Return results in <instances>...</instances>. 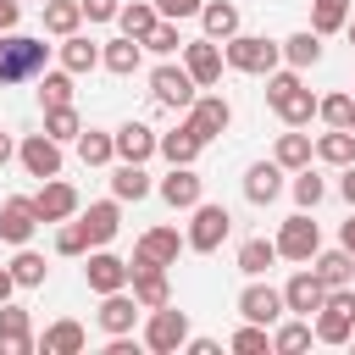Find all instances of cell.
Segmentation results:
<instances>
[{
  "instance_id": "1",
  "label": "cell",
  "mask_w": 355,
  "mask_h": 355,
  "mask_svg": "<svg viewBox=\"0 0 355 355\" xmlns=\"http://www.w3.org/2000/svg\"><path fill=\"white\" fill-rule=\"evenodd\" d=\"M44 61H50V44L44 39H33V33H0V89L39 78Z\"/></svg>"
},
{
  "instance_id": "2",
  "label": "cell",
  "mask_w": 355,
  "mask_h": 355,
  "mask_svg": "<svg viewBox=\"0 0 355 355\" xmlns=\"http://www.w3.org/2000/svg\"><path fill=\"white\" fill-rule=\"evenodd\" d=\"M222 55H227V67H233V72L266 78V72H277L283 44H272V39H261V33H233V39H222Z\"/></svg>"
},
{
  "instance_id": "3",
  "label": "cell",
  "mask_w": 355,
  "mask_h": 355,
  "mask_svg": "<svg viewBox=\"0 0 355 355\" xmlns=\"http://www.w3.org/2000/svg\"><path fill=\"white\" fill-rule=\"evenodd\" d=\"M355 338V283L327 288V305L316 311V344H349Z\"/></svg>"
},
{
  "instance_id": "4",
  "label": "cell",
  "mask_w": 355,
  "mask_h": 355,
  "mask_svg": "<svg viewBox=\"0 0 355 355\" xmlns=\"http://www.w3.org/2000/svg\"><path fill=\"white\" fill-rule=\"evenodd\" d=\"M227 233H233V216H227V205H211V200H200L194 205V216H189V250L194 255H211V250H222L227 244Z\"/></svg>"
},
{
  "instance_id": "5",
  "label": "cell",
  "mask_w": 355,
  "mask_h": 355,
  "mask_svg": "<svg viewBox=\"0 0 355 355\" xmlns=\"http://www.w3.org/2000/svg\"><path fill=\"white\" fill-rule=\"evenodd\" d=\"M150 94H155V105H166V111H189V105L200 100V83L189 78V67L161 61V67L150 72Z\"/></svg>"
},
{
  "instance_id": "6",
  "label": "cell",
  "mask_w": 355,
  "mask_h": 355,
  "mask_svg": "<svg viewBox=\"0 0 355 355\" xmlns=\"http://www.w3.org/2000/svg\"><path fill=\"white\" fill-rule=\"evenodd\" d=\"M183 344H189V311H178V305L150 311V322H144V349H155V355H178Z\"/></svg>"
},
{
  "instance_id": "7",
  "label": "cell",
  "mask_w": 355,
  "mask_h": 355,
  "mask_svg": "<svg viewBox=\"0 0 355 355\" xmlns=\"http://www.w3.org/2000/svg\"><path fill=\"white\" fill-rule=\"evenodd\" d=\"M316 250H322V227L311 222V211H294V216H288V222L277 227V255H283V261H300V266H305V261H311Z\"/></svg>"
},
{
  "instance_id": "8",
  "label": "cell",
  "mask_w": 355,
  "mask_h": 355,
  "mask_svg": "<svg viewBox=\"0 0 355 355\" xmlns=\"http://www.w3.org/2000/svg\"><path fill=\"white\" fill-rule=\"evenodd\" d=\"M183 250H189V239H183L178 227H150V233H139V244H133V266H178Z\"/></svg>"
},
{
  "instance_id": "9",
  "label": "cell",
  "mask_w": 355,
  "mask_h": 355,
  "mask_svg": "<svg viewBox=\"0 0 355 355\" xmlns=\"http://www.w3.org/2000/svg\"><path fill=\"white\" fill-rule=\"evenodd\" d=\"M83 283H89L94 294H116V288H128V283H133V261H122V255H111V250L100 244V250H89Z\"/></svg>"
},
{
  "instance_id": "10",
  "label": "cell",
  "mask_w": 355,
  "mask_h": 355,
  "mask_svg": "<svg viewBox=\"0 0 355 355\" xmlns=\"http://www.w3.org/2000/svg\"><path fill=\"white\" fill-rule=\"evenodd\" d=\"M39 227H44V222H39L33 194H6V200H0V239H6V244H28Z\"/></svg>"
},
{
  "instance_id": "11",
  "label": "cell",
  "mask_w": 355,
  "mask_h": 355,
  "mask_svg": "<svg viewBox=\"0 0 355 355\" xmlns=\"http://www.w3.org/2000/svg\"><path fill=\"white\" fill-rule=\"evenodd\" d=\"M183 67H189V78H194L200 89H216V83H222V67H227L222 39H189V44H183Z\"/></svg>"
},
{
  "instance_id": "12",
  "label": "cell",
  "mask_w": 355,
  "mask_h": 355,
  "mask_svg": "<svg viewBox=\"0 0 355 355\" xmlns=\"http://www.w3.org/2000/svg\"><path fill=\"white\" fill-rule=\"evenodd\" d=\"M17 161H22V172L28 178H61V139H50V133H28L22 144H17Z\"/></svg>"
},
{
  "instance_id": "13",
  "label": "cell",
  "mask_w": 355,
  "mask_h": 355,
  "mask_svg": "<svg viewBox=\"0 0 355 355\" xmlns=\"http://www.w3.org/2000/svg\"><path fill=\"white\" fill-rule=\"evenodd\" d=\"M283 305H288L294 316H316V311L327 305V283L316 277V266H311V261H305V266L283 283Z\"/></svg>"
},
{
  "instance_id": "14",
  "label": "cell",
  "mask_w": 355,
  "mask_h": 355,
  "mask_svg": "<svg viewBox=\"0 0 355 355\" xmlns=\"http://www.w3.org/2000/svg\"><path fill=\"white\" fill-rule=\"evenodd\" d=\"M183 122H189V128H194V133L211 144V139H222V133L233 128V105H227L222 94H200V100L183 111Z\"/></svg>"
},
{
  "instance_id": "15",
  "label": "cell",
  "mask_w": 355,
  "mask_h": 355,
  "mask_svg": "<svg viewBox=\"0 0 355 355\" xmlns=\"http://www.w3.org/2000/svg\"><path fill=\"white\" fill-rule=\"evenodd\" d=\"M139 316H144V305L133 300V288L100 294V311H94V322H100V333H105V338H111V333H133V327H139Z\"/></svg>"
},
{
  "instance_id": "16",
  "label": "cell",
  "mask_w": 355,
  "mask_h": 355,
  "mask_svg": "<svg viewBox=\"0 0 355 355\" xmlns=\"http://www.w3.org/2000/svg\"><path fill=\"white\" fill-rule=\"evenodd\" d=\"M283 311H288V305H283V288H272V283H261V277H250V288L239 294V316H244V322L272 327Z\"/></svg>"
},
{
  "instance_id": "17",
  "label": "cell",
  "mask_w": 355,
  "mask_h": 355,
  "mask_svg": "<svg viewBox=\"0 0 355 355\" xmlns=\"http://www.w3.org/2000/svg\"><path fill=\"white\" fill-rule=\"evenodd\" d=\"M155 189H161V200H166L172 211H194V205L205 200V178H200L194 166H172Z\"/></svg>"
},
{
  "instance_id": "18",
  "label": "cell",
  "mask_w": 355,
  "mask_h": 355,
  "mask_svg": "<svg viewBox=\"0 0 355 355\" xmlns=\"http://www.w3.org/2000/svg\"><path fill=\"white\" fill-rule=\"evenodd\" d=\"M33 205H39V222H67V216H78V189L67 178H44Z\"/></svg>"
},
{
  "instance_id": "19",
  "label": "cell",
  "mask_w": 355,
  "mask_h": 355,
  "mask_svg": "<svg viewBox=\"0 0 355 355\" xmlns=\"http://www.w3.org/2000/svg\"><path fill=\"white\" fill-rule=\"evenodd\" d=\"M39 349V338H33V327H28V311L22 305H0V355H33Z\"/></svg>"
},
{
  "instance_id": "20",
  "label": "cell",
  "mask_w": 355,
  "mask_h": 355,
  "mask_svg": "<svg viewBox=\"0 0 355 355\" xmlns=\"http://www.w3.org/2000/svg\"><path fill=\"white\" fill-rule=\"evenodd\" d=\"M100 67L116 72V78H133V72L144 67V39H128V33H122V39H105V44H100Z\"/></svg>"
},
{
  "instance_id": "21",
  "label": "cell",
  "mask_w": 355,
  "mask_h": 355,
  "mask_svg": "<svg viewBox=\"0 0 355 355\" xmlns=\"http://www.w3.org/2000/svg\"><path fill=\"white\" fill-rule=\"evenodd\" d=\"M83 227H89V244L100 250V244H111L116 233H122V200L111 194V200H94L89 211H83Z\"/></svg>"
},
{
  "instance_id": "22",
  "label": "cell",
  "mask_w": 355,
  "mask_h": 355,
  "mask_svg": "<svg viewBox=\"0 0 355 355\" xmlns=\"http://www.w3.org/2000/svg\"><path fill=\"white\" fill-rule=\"evenodd\" d=\"M133 300L144 305V311H161V305H172V283H166V266H133Z\"/></svg>"
},
{
  "instance_id": "23",
  "label": "cell",
  "mask_w": 355,
  "mask_h": 355,
  "mask_svg": "<svg viewBox=\"0 0 355 355\" xmlns=\"http://www.w3.org/2000/svg\"><path fill=\"white\" fill-rule=\"evenodd\" d=\"M161 150V133L144 128V122H122L116 128V161H150Z\"/></svg>"
},
{
  "instance_id": "24",
  "label": "cell",
  "mask_w": 355,
  "mask_h": 355,
  "mask_svg": "<svg viewBox=\"0 0 355 355\" xmlns=\"http://www.w3.org/2000/svg\"><path fill=\"white\" fill-rule=\"evenodd\" d=\"M283 194V166L277 161H255L250 172H244V200L250 205H272Z\"/></svg>"
},
{
  "instance_id": "25",
  "label": "cell",
  "mask_w": 355,
  "mask_h": 355,
  "mask_svg": "<svg viewBox=\"0 0 355 355\" xmlns=\"http://www.w3.org/2000/svg\"><path fill=\"white\" fill-rule=\"evenodd\" d=\"M200 150H205V139H200L189 122H178L172 133H161V150H155V155H166L172 166H194V161H200Z\"/></svg>"
},
{
  "instance_id": "26",
  "label": "cell",
  "mask_w": 355,
  "mask_h": 355,
  "mask_svg": "<svg viewBox=\"0 0 355 355\" xmlns=\"http://www.w3.org/2000/svg\"><path fill=\"white\" fill-rule=\"evenodd\" d=\"M83 344H89V333H83V322H72V316L50 322V327H44V338H39V349H44V355H83Z\"/></svg>"
},
{
  "instance_id": "27",
  "label": "cell",
  "mask_w": 355,
  "mask_h": 355,
  "mask_svg": "<svg viewBox=\"0 0 355 355\" xmlns=\"http://www.w3.org/2000/svg\"><path fill=\"white\" fill-rule=\"evenodd\" d=\"M316 105H322V100H316L305 83H294V89H288V94H283L272 111L283 116V128H311V122H316Z\"/></svg>"
},
{
  "instance_id": "28",
  "label": "cell",
  "mask_w": 355,
  "mask_h": 355,
  "mask_svg": "<svg viewBox=\"0 0 355 355\" xmlns=\"http://www.w3.org/2000/svg\"><path fill=\"white\" fill-rule=\"evenodd\" d=\"M311 266H316V277L327 283V288H344V283H355V255L338 244V250H316L311 255Z\"/></svg>"
},
{
  "instance_id": "29",
  "label": "cell",
  "mask_w": 355,
  "mask_h": 355,
  "mask_svg": "<svg viewBox=\"0 0 355 355\" xmlns=\"http://www.w3.org/2000/svg\"><path fill=\"white\" fill-rule=\"evenodd\" d=\"M39 17H44V33L67 39V33H78V22H83V0H39Z\"/></svg>"
},
{
  "instance_id": "30",
  "label": "cell",
  "mask_w": 355,
  "mask_h": 355,
  "mask_svg": "<svg viewBox=\"0 0 355 355\" xmlns=\"http://www.w3.org/2000/svg\"><path fill=\"white\" fill-rule=\"evenodd\" d=\"M311 155H316V144H311V133H300V128H288V133H277V150H272V161H277L283 172H300V166H311Z\"/></svg>"
},
{
  "instance_id": "31",
  "label": "cell",
  "mask_w": 355,
  "mask_h": 355,
  "mask_svg": "<svg viewBox=\"0 0 355 355\" xmlns=\"http://www.w3.org/2000/svg\"><path fill=\"white\" fill-rule=\"evenodd\" d=\"M150 189H155V183H150V172H144V161H122V166L111 172V194H116L122 205H128V200L139 205V200H144Z\"/></svg>"
},
{
  "instance_id": "32",
  "label": "cell",
  "mask_w": 355,
  "mask_h": 355,
  "mask_svg": "<svg viewBox=\"0 0 355 355\" xmlns=\"http://www.w3.org/2000/svg\"><path fill=\"white\" fill-rule=\"evenodd\" d=\"M161 22V11H155V0H122V11H116V28L128 33V39H150V28Z\"/></svg>"
},
{
  "instance_id": "33",
  "label": "cell",
  "mask_w": 355,
  "mask_h": 355,
  "mask_svg": "<svg viewBox=\"0 0 355 355\" xmlns=\"http://www.w3.org/2000/svg\"><path fill=\"white\" fill-rule=\"evenodd\" d=\"M283 61H288L294 72L316 67V61H322V33H316V28H300V33H288V39H283Z\"/></svg>"
},
{
  "instance_id": "34",
  "label": "cell",
  "mask_w": 355,
  "mask_h": 355,
  "mask_svg": "<svg viewBox=\"0 0 355 355\" xmlns=\"http://www.w3.org/2000/svg\"><path fill=\"white\" fill-rule=\"evenodd\" d=\"M233 261H239V272H244V277H266V272H272V261H277V239H244Z\"/></svg>"
},
{
  "instance_id": "35",
  "label": "cell",
  "mask_w": 355,
  "mask_h": 355,
  "mask_svg": "<svg viewBox=\"0 0 355 355\" xmlns=\"http://www.w3.org/2000/svg\"><path fill=\"white\" fill-rule=\"evenodd\" d=\"M200 22H205V39H233L239 33V6L233 0H205Z\"/></svg>"
},
{
  "instance_id": "36",
  "label": "cell",
  "mask_w": 355,
  "mask_h": 355,
  "mask_svg": "<svg viewBox=\"0 0 355 355\" xmlns=\"http://www.w3.org/2000/svg\"><path fill=\"white\" fill-rule=\"evenodd\" d=\"M61 67H67L72 78H78V72H94V67H100V44L83 39V33H67V39H61Z\"/></svg>"
},
{
  "instance_id": "37",
  "label": "cell",
  "mask_w": 355,
  "mask_h": 355,
  "mask_svg": "<svg viewBox=\"0 0 355 355\" xmlns=\"http://www.w3.org/2000/svg\"><path fill=\"white\" fill-rule=\"evenodd\" d=\"M311 338H316L311 316H294V322H277L272 327V349L277 355H300V349H311Z\"/></svg>"
},
{
  "instance_id": "38",
  "label": "cell",
  "mask_w": 355,
  "mask_h": 355,
  "mask_svg": "<svg viewBox=\"0 0 355 355\" xmlns=\"http://www.w3.org/2000/svg\"><path fill=\"white\" fill-rule=\"evenodd\" d=\"M116 155V133H105V128H83L78 133V161L83 166H105Z\"/></svg>"
},
{
  "instance_id": "39",
  "label": "cell",
  "mask_w": 355,
  "mask_h": 355,
  "mask_svg": "<svg viewBox=\"0 0 355 355\" xmlns=\"http://www.w3.org/2000/svg\"><path fill=\"white\" fill-rule=\"evenodd\" d=\"M6 266H11V277H17V288H39V283L50 277V266H44V255H39V250H28V244H17V255H11Z\"/></svg>"
},
{
  "instance_id": "40",
  "label": "cell",
  "mask_w": 355,
  "mask_h": 355,
  "mask_svg": "<svg viewBox=\"0 0 355 355\" xmlns=\"http://www.w3.org/2000/svg\"><path fill=\"white\" fill-rule=\"evenodd\" d=\"M316 161H327V166H349V161H355V133H349V128H327V133L316 139Z\"/></svg>"
},
{
  "instance_id": "41",
  "label": "cell",
  "mask_w": 355,
  "mask_h": 355,
  "mask_svg": "<svg viewBox=\"0 0 355 355\" xmlns=\"http://www.w3.org/2000/svg\"><path fill=\"white\" fill-rule=\"evenodd\" d=\"M44 133H50V139H61V144H78V133H83L78 105H50V111H44Z\"/></svg>"
},
{
  "instance_id": "42",
  "label": "cell",
  "mask_w": 355,
  "mask_h": 355,
  "mask_svg": "<svg viewBox=\"0 0 355 355\" xmlns=\"http://www.w3.org/2000/svg\"><path fill=\"white\" fill-rule=\"evenodd\" d=\"M311 28L327 39L338 28H349V0H311Z\"/></svg>"
},
{
  "instance_id": "43",
  "label": "cell",
  "mask_w": 355,
  "mask_h": 355,
  "mask_svg": "<svg viewBox=\"0 0 355 355\" xmlns=\"http://www.w3.org/2000/svg\"><path fill=\"white\" fill-rule=\"evenodd\" d=\"M39 105H72V72L55 67V72H39Z\"/></svg>"
},
{
  "instance_id": "44",
  "label": "cell",
  "mask_w": 355,
  "mask_h": 355,
  "mask_svg": "<svg viewBox=\"0 0 355 355\" xmlns=\"http://www.w3.org/2000/svg\"><path fill=\"white\" fill-rule=\"evenodd\" d=\"M94 244H89V227H83V216H67V222H55V255H89Z\"/></svg>"
},
{
  "instance_id": "45",
  "label": "cell",
  "mask_w": 355,
  "mask_h": 355,
  "mask_svg": "<svg viewBox=\"0 0 355 355\" xmlns=\"http://www.w3.org/2000/svg\"><path fill=\"white\" fill-rule=\"evenodd\" d=\"M288 189H294V205H300V211H316V205H322V194H327V183H322L311 166H300Z\"/></svg>"
},
{
  "instance_id": "46",
  "label": "cell",
  "mask_w": 355,
  "mask_h": 355,
  "mask_svg": "<svg viewBox=\"0 0 355 355\" xmlns=\"http://www.w3.org/2000/svg\"><path fill=\"white\" fill-rule=\"evenodd\" d=\"M316 116H322L327 128H349V122H355V94H322Z\"/></svg>"
},
{
  "instance_id": "47",
  "label": "cell",
  "mask_w": 355,
  "mask_h": 355,
  "mask_svg": "<svg viewBox=\"0 0 355 355\" xmlns=\"http://www.w3.org/2000/svg\"><path fill=\"white\" fill-rule=\"evenodd\" d=\"M227 344H233L239 355H266V349H272V327H261V322H244V327H239Z\"/></svg>"
},
{
  "instance_id": "48",
  "label": "cell",
  "mask_w": 355,
  "mask_h": 355,
  "mask_svg": "<svg viewBox=\"0 0 355 355\" xmlns=\"http://www.w3.org/2000/svg\"><path fill=\"white\" fill-rule=\"evenodd\" d=\"M183 44H189V39H183V33H178V22H166V17H161V22L150 28V39H144V50H155V55H178Z\"/></svg>"
},
{
  "instance_id": "49",
  "label": "cell",
  "mask_w": 355,
  "mask_h": 355,
  "mask_svg": "<svg viewBox=\"0 0 355 355\" xmlns=\"http://www.w3.org/2000/svg\"><path fill=\"white\" fill-rule=\"evenodd\" d=\"M200 6H205V0H155V11H161L166 22H183V17H200Z\"/></svg>"
},
{
  "instance_id": "50",
  "label": "cell",
  "mask_w": 355,
  "mask_h": 355,
  "mask_svg": "<svg viewBox=\"0 0 355 355\" xmlns=\"http://www.w3.org/2000/svg\"><path fill=\"white\" fill-rule=\"evenodd\" d=\"M116 11H122V0H83L89 22H116Z\"/></svg>"
},
{
  "instance_id": "51",
  "label": "cell",
  "mask_w": 355,
  "mask_h": 355,
  "mask_svg": "<svg viewBox=\"0 0 355 355\" xmlns=\"http://www.w3.org/2000/svg\"><path fill=\"white\" fill-rule=\"evenodd\" d=\"M338 194L355 205V161H349V166H338Z\"/></svg>"
},
{
  "instance_id": "52",
  "label": "cell",
  "mask_w": 355,
  "mask_h": 355,
  "mask_svg": "<svg viewBox=\"0 0 355 355\" xmlns=\"http://www.w3.org/2000/svg\"><path fill=\"white\" fill-rule=\"evenodd\" d=\"M17 11H22V0H0V33L17 28Z\"/></svg>"
},
{
  "instance_id": "53",
  "label": "cell",
  "mask_w": 355,
  "mask_h": 355,
  "mask_svg": "<svg viewBox=\"0 0 355 355\" xmlns=\"http://www.w3.org/2000/svg\"><path fill=\"white\" fill-rule=\"evenodd\" d=\"M183 349H189V355H222V344H216V338H189Z\"/></svg>"
},
{
  "instance_id": "54",
  "label": "cell",
  "mask_w": 355,
  "mask_h": 355,
  "mask_svg": "<svg viewBox=\"0 0 355 355\" xmlns=\"http://www.w3.org/2000/svg\"><path fill=\"white\" fill-rule=\"evenodd\" d=\"M17 294V277H11V266H0V305Z\"/></svg>"
},
{
  "instance_id": "55",
  "label": "cell",
  "mask_w": 355,
  "mask_h": 355,
  "mask_svg": "<svg viewBox=\"0 0 355 355\" xmlns=\"http://www.w3.org/2000/svg\"><path fill=\"white\" fill-rule=\"evenodd\" d=\"M11 155H17V139H11V133H6V128H0V166H6V161H11Z\"/></svg>"
},
{
  "instance_id": "56",
  "label": "cell",
  "mask_w": 355,
  "mask_h": 355,
  "mask_svg": "<svg viewBox=\"0 0 355 355\" xmlns=\"http://www.w3.org/2000/svg\"><path fill=\"white\" fill-rule=\"evenodd\" d=\"M338 244H344V250H349V255H355V216H349V222H344V227H338Z\"/></svg>"
},
{
  "instance_id": "57",
  "label": "cell",
  "mask_w": 355,
  "mask_h": 355,
  "mask_svg": "<svg viewBox=\"0 0 355 355\" xmlns=\"http://www.w3.org/2000/svg\"><path fill=\"white\" fill-rule=\"evenodd\" d=\"M344 33H349V44H355V17H349V28H344Z\"/></svg>"
},
{
  "instance_id": "58",
  "label": "cell",
  "mask_w": 355,
  "mask_h": 355,
  "mask_svg": "<svg viewBox=\"0 0 355 355\" xmlns=\"http://www.w3.org/2000/svg\"><path fill=\"white\" fill-rule=\"evenodd\" d=\"M349 133H355V122H349Z\"/></svg>"
}]
</instances>
